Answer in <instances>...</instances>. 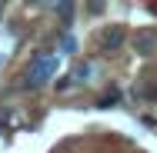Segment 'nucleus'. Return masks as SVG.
Returning a JSON list of instances; mask_svg holds the SVG:
<instances>
[{
	"label": "nucleus",
	"instance_id": "f257e3e1",
	"mask_svg": "<svg viewBox=\"0 0 157 153\" xmlns=\"http://www.w3.org/2000/svg\"><path fill=\"white\" fill-rule=\"evenodd\" d=\"M57 63H60V57L57 53H37L30 60V67H27V87H40V83H47L54 73H57Z\"/></svg>",
	"mask_w": 157,
	"mask_h": 153
},
{
	"label": "nucleus",
	"instance_id": "39448f33",
	"mask_svg": "<svg viewBox=\"0 0 157 153\" xmlns=\"http://www.w3.org/2000/svg\"><path fill=\"white\" fill-rule=\"evenodd\" d=\"M54 10H57V17H63V20L74 17V3H67V0H63V3H54Z\"/></svg>",
	"mask_w": 157,
	"mask_h": 153
},
{
	"label": "nucleus",
	"instance_id": "0eeeda50",
	"mask_svg": "<svg viewBox=\"0 0 157 153\" xmlns=\"http://www.w3.org/2000/svg\"><path fill=\"white\" fill-rule=\"evenodd\" d=\"M74 47H77V40H74V37H63V50H67V53H74Z\"/></svg>",
	"mask_w": 157,
	"mask_h": 153
},
{
	"label": "nucleus",
	"instance_id": "f03ea898",
	"mask_svg": "<svg viewBox=\"0 0 157 153\" xmlns=\"http://www.w3.org/2000/svg\"><path fill=\"white\" fill-rule=\"evenodd\" d=\"M134 50H137L140 57H154V53H157V30H137Z\"/></svg>",
	"mask_w": 157,
	"mask_h": 153
},
{
	"label": "nucleus",
	"instance_id": "7ed1b4c3",
	"mask_svg": "<svg viewBox=\"0 0 157 153\" xmlns=\"http://www.w3.org/2000/svg\"><path fill=\"white\" fill-rule=\"evenodd\" d=\"M124 40H127L124 27H117V24H114V27H107V30H104V37H100V47L110 53V50H121V47H124Z\"/></svg>",
	"mask_w": 157,
	"mask_h": 153
},
{
	"label": "nucleus",
	"instance_id": "20e7f679",
	"mask_svg": "<svg viewBox=\"0 0 157 153\" xmlns=\"http://www.w3.org/2000/svg\"><path fill=\"white\" fill-rule=\"evenodd\" d=\"M90 73H94V67H90V63H77V67H74V83H87V80H90Z\"/></svg>",
	"mask_w": 157,
	"mask_h": 153
},
{
	"label": "nucleus",
	"instance_id": "6e6552de",
	"mask_svg": "<svg viewBox=\"0 0 157 153\" xmlns=\"http://www.w3.org/2000/svg\"><path fill=\"white\" fill-rule=\"evenodd\" d=\"M151 13H157V3H151Z\"/></svg>",
	"mask_w": 157,
	"mask_h": 153
},
{
	"label": "nucleus",
	"instance_id": "423d86ee",
	"mask_svg": "<svg viewBox=\"0 0 157 153\" xmlns=\"http://www.w3.org/2000/svg\"><path fill=\"white\" fill-rule=\"evenodd\" d=\"M114 103H117V93L110 90L107 97H100V103H97V107H114Z\"/></svg>",
	"mask_w": 157,
	"mask_h": 153
}]
</instances>
